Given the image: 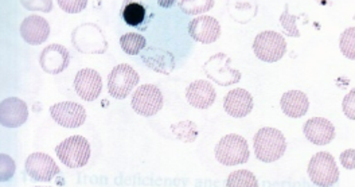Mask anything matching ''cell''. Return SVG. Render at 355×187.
<instances>
[{
  "label": "cell",
  "mask_w": 355,
  "mask_h": 187,
  "mask_svg": "<svg viewBox=\"0 0 355 187\" xmlns=\"http://www.w3.org/2000/svg\"><path fill=\"white\" fill-rule=\"evenodd\" d=\"M121 15L125 24L133 27H140V24H143L146 19V8L140 3L125 0L121 8Z\"/></svg>",
  "instance_id": "23"
},
{
  "label": "cell",
  "mask_w": 355,
  "mask_h": 187,
  "mask_svg": "<svg viewBox=\"0 0 355 187\" xmlns=\"http://www.w3.org/2000/svg\"><path fill=\"white\" fill-rule=\"evenodd\" d=\"M340 162L347 170H354V150H347L340 155Z\"/></svg>",
  "instance_id": "34"
},
{
  "label": "cell",
  "mask_w": 355,
  "mask_h": 187,
  "mask_svg": "<svg viewBox=\"0 0 355 187\" xmlns=\"http://www.w3.org/2000/svg\"><path fill=\"white\" fill-rule=\"evenodd\" d=\"M223 109L232 117L248 116L253 111V97L245 89H233L223 100Z\"/></svg>",
  "instance_id": "19"
},
{
  "label": "cell",
  "mask_w": 355,
  "mask_h": 187,
  "mask_svg": "<svg viewBox=\"0 0 355 187\" xmlns=\"http://www.w3.org/2000/svg\"><path fill=\"white\" fill-rule=\"evenodd\" d=\"M296 21H297V18L295 15L289 14L288 4H286V10H284V12L280 17V24L284 28V31L287 33V35L293 37V38H299L300 37L299 28L296 26Z\"/></svg>",
  "instance_id": "29"
},
{
  "label": "cell",
  "mask_w": 355,
  "mask_h": 187,
  "mask_svg": "<svg viewBox=\"0 0 355 187\" xmlns=\"http://www.w3.org/2000/svg\"><path fill=\"white\" fill-rule=\"evenodd\" d=\"M70 64V54L67 47L53 44L44 47L40 57V65L49 74H60L67 69Z\"/></svg>",
  "instance_id": "14"
},
{
  "label": "cell",
  "mask_w": 355,
  "mask_h": 187,
  "mask_svg": "<svg viewBox=\"0 0 355 187\" xmlns=\"http://www.w3.org/2000/svg\"><path fill=\"white\" fill-rule=\"evenodd\" d=\"M157 3L163 8H170V7H173L177 3V0H157Z\"/></svg>",
  "instance_id": "35"
},
{
  "label": "cell",
  "mask_w": 355,
  "mask_h": 187,
  "mask_svg": "<svg viewBox=\"0 0 355 187\" xmlns=\"http://www.w3.org/2000/svg\"><path fill=\"white\" fill-rule=\"evenodd\" d=\"M190 37L200 44H213L221 37V24L213 17H198L189 24Z\"/></svg>",
  "instance_id": "13"
},
{
  "label": "cell",
  "mask_w": 355,
  "mask_h": 187,
  "mask_svg": "<svg viewBox=\"0 0 355 187\" xmlns=\"http://www.w3.org/2000/svg\"><path fill=\"white\" fill-rule=\"evenodd\" d=\"M51 117L54 121L65 128H78L87 120L85 108L77 103L65 101L58 103L50 108Z\"/></svg>",
  "instance_id": "11"
},
{
  "label": "cell",
  "mask_w": 355,
  "mask_h": 187,
  "mask_svg": "<svg viewBox=\"0 0 355 187\" xmlns=\"http://www.w3.org/2000/svg\"><path fill=\"white\" fill-rule=\"evenodd\" d=\"M303 132L307 141L316 145H326L335 138L333 123L324 117H312L307 120L303 127Z\"/></svg>",
  "instance_id": "16"
},
{
  "label": "cell",
  "mask_w": 355,
  "mask_h": 187,
  "mask_svg": "<svg viewBox=\"0 0 355 187\" xmlns=\"http://www.w3.org/2000/svg\"><path fill=\"white\" fill-rule=\"evenodd\" d=\"M77 94L85 101H94L103 91V78L93 69H83L74 78Z\"/></svg>",
  "instance_id": "15"
},
{
  "label": "cell",
  "mask_w": 355,
  "mask_h": 187,
  "mask_svg": "<svg viewBox=\"0 0 355 187\" xmlns=\"http://www.w3.org/2000/svg\"><path fill=\"white\" fill-rule=\"evenodd\" d=\"M21 3L28 11L50 12L53 10V0H21Z\"/></svg>",
  "instance_id": "31"
},
{
  "label": "cell",
  "mask_w": 355,
  "mask_h": 187,
  "mask_svg": "<svg viewBox=\"0 0 355 187\" xmlns=\"http://www.w3.org/2000/svg\"><path fill=\"white\" fill-rule=\"evenodd\" d=\"M309 175L316 186H334L339 181V168L333 155L326 151L313 155L309 163Z\"/></svg>",
  "instance_id": "5"
},
{
  "label": "cell",
  "mask_w": 355,
  "mask_h": 187,
  "mask_svg": "<svg viewBox=\"0 0 355 187\" xmlns=\"http://www.w3.org/2000/svg\"><path fill=\"white\" fill-rule=\"evenodd\" d=\"M74 47L85 54H103L108 48V42L103 30L94 24L78 26L71 34Z\"/></svg>",
  "instance_id": "2"
},
{
  "label": "cell",
  "mask_w": 355,
  "mask_h": 187,
  "mask_svg": "<svg viewBox=\"0 0 355 187\" xmlns=\"http://www.w3.org/2000/svg\"><path fill=\"white\" fill-rule=\"evenodd\" d=\"M55 154L67 167L80 168L89 162L90 144L83 136H70L57 145Z\"/></svg>",
  "instance_id": "3"
},
{
  "label": "cell",
  "mask_w": 355,
  "mask_h": 187,
  "mask_svg": "<svg viewBox=\"0 0 355 187\" xmlns=\"http://www.w3.org/2000/svg\"><path fill=\"white\" fill-rule=\"evenodd\" d=\"M27 104L17 97H10L0 104V123L6 128H18L27 121Z\"/></svg>",
  "instance_id": "12"
},
{
  "label": "cell",
  "mask_w": 355,
  "mask_h": 187,
  "mask_svg": "<svg viewBox=\"0 0 355 187\" xmlns=\"http://www.w3.org/2000/svg\"><path fill=\"white\" fill-rule=\"evenodd\" d=\"M139 82V74L132 66L121 64L110 73L108 91L113 98L123 100L132 92Z\"/></svg>",
  "instance_id": "8"
},
{
  "label": "cell",
  "mask_w": 355,
  "mask_h": 187,
  "mask_svg": "<svg viewBox=\"0 0 355 187\" xmlns=\"http://www.w3.org/2000/svg\"><path fill=\"white\" fill-rule=\"evenodd\" d=\"M216 158L223 166L244 164L249 159L248 141L240 135H226L216 147Z\"/></svg>",
  "instance_id": "6"
},
{
  "label": "cell",
  "mask_w": 355,
  "mask_h": 187,
  "mask_svg": "<svg viewBox=\"0 0 355 187\" xmlns=\"http://www.w3.org/2000/svg\"><path fill=\"white\" fill-rule=\"evenodd\" d=\"M343 111L346 114V116L350 120H354V91H352L350 93L346 96L345 101H343Z\"/></svg>",
  "instance_id": "33"
},
{
  "label": "cell",
  "mask_w": 355,
  "mask_h": 187,
  "mask_svg": "<svg viewBox=\"0 0 355 187\" xmlns=\"http://www.w3.org/2000/svg\"><path fill=\"white\" fill-rule=\"evenodd\" d=\"M171 131L174 132L175 138L183 143H193L198 136L197 125L193 121H180L171 127Z\"/></svg>",
  "instance_id": "25"
},
{
  "label": "cell",
  "mask_w": 355,
  "mask_h": 187,
  "mask_svg": "<svg viewBox=\"0 0 355 187\" xmlns=\"http://www.w3.org/2000/svg\"><path fill=\"white\" fill-rule=\"evenodd\" d=\"M61 10L69 14H78L87 8L88 0H57Z\"/></svg>",
  "instance_id": "30"
},
{
  "label": "cell",
  "mask_w": 355,
  "mask_h": 187,
  "mask_svg": "<svg viewBox=\"0 0 355 187\" xmlns=\"http://www.w3.org/2000/svg\"><path fill=\"white\" fill-rule=\"evenodd\" d=\"M214 7V0H182L179 8L187 15H200Z\"/></svg>",
  "instance_id": "26"
},
{
  "label": "cell",
  "mask_w": 355,
  "mask_h": 187,
  "mask_svg": "<svg viewBox=\"0 0 355 187\" xmlns=\"http://www.w3.org/2000/svg\"><path fill=\"white\" fill-rule=\"evenodd\" d=\"M203 71L211 81L221 87L234 85L241 80V73L232 68V58L223 53L210 57L205 62Z\"/></svg>",
  "instance_id": "7"
},
{
  "label": "cell",
  "mask_w": 355,
  "mask_h": 187,
  "mask_svg": "<svg viewBox=\"0 0 355 187\" xmlns=\"http://www.w3.org/2000/svg\"><path fill=\"white\" fill-rule=\"evenodd\" d=\"M141 61L151 71L162 74H170L177 66L174 54L162 47H146L141 54Z\"/></svg>",
  "instance_id": "17"
},
{
  "label": "cell",
  "mask_w": 355,
  "mask_h": 187,
  "mask_svg": "<svg viewBox=\"0 0 355 187\" xmlns=\"http://www.w3.org/2000/svg\"><path fill=\"white\" fill-rule=\"evenodd\" d=\"M253 51L264 62H277L286 55L287 42L279 33L263 31L253 41Z\"/></svg>",
  "instance_id": "4"
},
{
  "label": "cell",
  "mask_w": 355,
  "mask_h": 187,
  "mask_svg": "<svg viewBox=\"0 0 355 187\" xmlns=\"http://www.w3.org/2000/svg\"><path fill=\"white\" fill-rule=\"evenodd\" d=\"M216 89L209 81L198 80L189 85L186 89V98L189 104L198 109H207L210 108L216 101Z\"/></svg>",
  "instance_id": "20"
},
{
  "label": "cell",
  "mask_w": 355,
  "mask_h": 187,
  "mask_svg": "<svg viewBox=\"0 0 355 187\" xmlns=\"http://www.w3.org/2000/svg\"><path fill=\"white\" fill-rule=\"evenodd\" d=\"M280 105L284 115L292 118H299L309 112L310 100L307 94L300 91H289L287 93L283 94Z\"/></svg>",
  "instance_id": "21"
},
{
  "label": "cell",
  "mask_w": 355,
  "mask_h": 187,
  "mask_svg": "<svg viewBox=\"0 0 355 187\" xmlns=\"http://www.w3.org/2000/svg\"><path fill=\"white\" fill-rule=\"evenodd\" d=\"M21 35L28 45H42L50 35L49 22L42 17L30 15L21 24Z\"/></svg>",
  "instance_id": "18"
},
{
  "label": "cell",
  "mask_w": 355,
  "mask_h": 187,
  "mask_svg": "<svg viewBox=\"0 0 355 187\" xmlns=\"http://www.w3.org/2000/svg\"><path fill=\"white\" fill-rule=\"evenodd\" d=\"M26 171L37 182H50L57 177L61 170L54 162V159L42 152L31 154L26 161Z\"/></svg>",
  "instance_id": "10"
},
{
  "label": "cell",
  "mask_w": 355,
  "mask_h": 187,
  "mask_svg": "<svg viewBox=\"0 0 355 187\" xmlns=\"http://www.w3.org/2000/svg\"><path fill=\"white\" fill-rule=\"evenodd\" d=\"M0 159H1V170H0V181L1 182H7L8 179H11V177L14 175V172H15V163H14V161L8 157V155H6V154H1L0 155Z\"/></svg>",
  "instance_id": "32"
},
{
  "label": "cell",
  "mask_w": 355,
  "mask_h": 187,
  "mask_svg": "<svg viewBox=\"0 0 355 187\" xmlns=\"http://www.w3.org/2000/svg\"><path fill=\"white\" fill-rule=\"evenodd\" d=\"M131 104L137 115L154 116L163 108V94L155 85H143L133 94Z\"/></svg>",
  "instance_id": "9"
},
{
  "label": "cell",
  "mask_w": 355,
  "mask_h": 187,
  "mask_svg": "<svg viewBox=\"0 0 355 187\" xmlns=\"http://www.w3.org/2000/svg\"><path fill=\"white\" fill-rule=\"evenodd\" d=\"M354 39H355V28L350 27L347 28L339 39V46L343 53V55L352 61L355 60V48H354Z\"/></svg>",
  "instance_id": "28"
},
{
  "label": "cell",
  "mask_w": 355,
  "mask_h": 187,
  "mask_svg": "<svg viewBox=\"0 0 355 187\" xmlns=\"http://www.w3.org/2000/svg\"><path fill=\"white\" fill-rule=\"evenodd\" d=\"M226 186L229 187H257L259 182L256 177L248 170H239L230 174Z\"/></svg>",
  "instance_id": "27"
},
{
  "label": "cell",
  "mask_w": 355,
  "mask_h": 187,
  "mask_svg": "<svg viewBox=\"0 0 355 187\" xmlns=\"http://www.w3.org/2000/svg\"><path fill=\"white\" fill-rule=\"evenodd\" d=\"M120 46L128 55H137L143 48H146L147 41L140 34L128 33L120 38Z\"/></svg>",
  "instance_id": "24"
},
{
  "label": "cell",
  "mask_w": 355,
  "mask_h": 187,
  "mask_svg": "<svg viewBox=\"0 0 355 187\" xmlns=\"http://www.w3.org/2000/svg\"><path fill=\"white\" fill-rule=\"evenodd\" d=\"M227 10L234 21L244 24L256 17L257 4L254 0H227Z\"/></svg>",
  "instance_id": "22"
},
{
  "label": "cell",
  "mask_w": 355,
  "mask_h": 187,
  "mask_svg": "<svg viewBox=\"0 0 355 187\" xmlns=\"http://www.w3.org/2000/svg\"><path fill=\"white\" fill-rule=\"evenodd\" d=\"M254 152L259 161L264 163H272L279 161L287 150L286 136L276 128L266 127L257 131L254 135Z\"/></svg>",
  "instance_id": "1"
}]
</instances>
